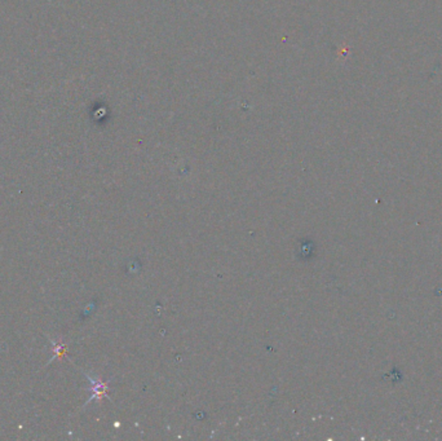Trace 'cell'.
<instances>
[{
	"label": "cell",
	"mask_w": 442,
	"mask_h": 441,
	"mask_svg": "<svg viewBox=\"0 0 442 441\" xmlns=\"http://www.w3.org/2000/svg\"><path fill=\"white\" fill-rule=\"evenodd\" d=\"M51 340V343H52V351H53V355H52V359H49V361H48V364L51 361H53V360H56L57 357H62L64 356V354H65V345L64 344H61V343H58V342H56V340H53V339H49Z\"/></svg>",
	"instance_id": "1"
}]
</instances>
